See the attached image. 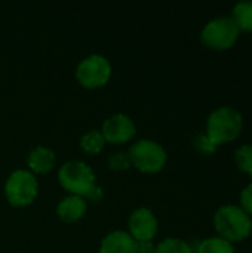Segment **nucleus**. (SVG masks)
Instances as JSON below:
<instances>
[{
  "mask_svg": "<svg viewBox=\"0 0 252 253\" xmlns=\"http://www.w3.org/2000/svg\"><path fill=\"white\" fill-rule=\"evenodd\" d=\"M244 129V116L230 105H223L211 111L206 119V136L215 145L235 141Z\"/></svg>",
  "mask_w": 252,
  "mask_h": 253,
  "instance_id": "f257e3e1",
  "label": "nucleus"
},
{
  "mask_svg": "<svg viewBox=\"0 0 252 253\" xmlns=\"http://www.w3.org/2000/svg\"><path fill=\"white\" fill-rule=\"evenodd\" d=\"M214 228L218 237L238 243L251 236L252 219L241 206L224 205L214 213Z\"/></svg>",
  "mask_w": 252,
  "mask_h": 253,
  "instance_id": "f03ea898",
  "label": "nucleus"
},
{
  "mask_svg": "<svg viewBox=\"0 0 252 253\" xmlns=\"http://www.w3.org/2000/svg\"><path fill=\"white\" fill-rule=\"evenodd\" d=\"M131 166L143 173L160 172L168 160V153L162 144L154 139L143 138L131 145L128 150Z\"/></svg>",
  "mask_w": 252,
  "mask_h": 253,
  "instance_id": "7ed1b4c3",
  "label": "nucleus"
},
{
  "mask_svg": "<svg viewBox=\"0 0 252 253\" xmlns=\"http://www.w3.org/2000/svg\"><path fill=\"white\" fill-rule=\"evenodd\" d=\"M39 194V182L28 169L13 170L4 182V196L9 205L15 208H25L31 205Z\"/></svg>",
  "mask_w": 252,
  "mask_h": 253,
  "instance_id": "20e7f679",
  "label": "nucleus"
},
{
  "mask_svg": "<svg viewBox=\"0 0 252 253\" xmlns=\"http://www.w3.org/2000/svg\"><path fill=\"white\" fill-rule=\"evenodd\" d=\"M58 182L73 196L83 197L89 188L97 184V176L92 168L82 160H68L58 170Z\"/></svg>",
  "mask_w": 252,
  "mask_h": 253,
  "instance_id": "39448f33",
  "label": "nucleus"
},
{
  "mask_svg": "<svg viewBox=\"0 0 252 253\" xmlns=\"http://www.w3.org/2000/svg\"><path fill=\"white\" fill-rule=\"evenodd\" d=\"M239 28L230 16H218L209 19L201 30V42L212 50H227L239 39Z\"/></svg>",
  "mask_w": 252,
  "mask_h": 253,
  "instance_id": "423d86ee",
  "label": "nucleus"
},
{
  "mask_svg": "<svg viewBox=\"0 0 252 253\" xmlns=\"http://www.w3.org/2000/svg\"><path fill=\"white\" fill-rule=\"evenodd\" d=\"M113 73L111 62L101 53L85 56L76 67V79L86 89H98L108 83Z\"/></svg>",
  "mask_w": 252,
  "mask_h": 253,
  "instance_id": "0eeeda50",
  "label": "nucleus"
},
{
  "mask_svg": "<svg viewBox=\"0 0 252 253\" xmlns=\"http://www.w3.org/2000/svg\"><path fill=\"white\" fill-rule=\"evenodd\" d=\"M159 230V221L149 208H137L128 218V233L135 242H153Z\"/></svg>",
  "mask_w": 252,
  "mask_h": 253,
  "instance_id": "6e6552de",
  "label": "nucleus"
},
{
  "mask_svg": "<svg viewBox=\"0 0 252 253\" xmlns=\"http://www.w3.org/2000/svg\"><path fill=\"white\" fill-rule=\"evenodd\" d=\"M135 132H137V126L134 120L125 113L111 114L102 122V127H101V133L105 142H111L116 145L125 144L129 139H132Z\"/></svg>",
  "mask_w": 252,
  "mask_h": 253,
  "instance_id": "1a4fd4ad",
  "label": "nucleus"
},
{
  "mask_svg": "<svg viewBox=\"0 0 252 253\" xmlns=\"http://www.w3.org/2000/svg\"><path fill=\"white\" fill-rule=\"evenodd\" d=\"M98 253H137V242L128 231L114 230L104 236Z\"/></svg>",
  "mask_w": 252,
  "mask_h": 253,
  "instance_id": "9d476101",
  "label": "nucleus"
},
{
  "mask_svg": "<svg viewBox=\"0 0 252 253\" xmlns=\"http://www.w3.org/2000/svg\"><path fill=\"white\" fill-rule=\"evenodd\" d=\"M88 211V202L80 196L68 194L64 199H61L56 205V216L68 224L77 222L85 216Z\"/></svg>",
  "mask_w": 252,
  "mask_h": 253,
  "instance_id": "9b49d317",
  "label": "nucleus"
},
{
  "mask_svg": "<svg viewBox=\"0 0 252 253\" xmlns=\"http://www.w3.org/2000/svg\"><path fill=\"white\" fill-rule=\"evenodd\" d=\"M56 165V154L52 148L46 145H37L30 150L27 156V166L28 170L36 173H48L50 172Z\"/></svg>",
  "mask_w": 252,
  "mask_h": 253,
  "instance_id": "f8f14e48",
  "label": "nucleus"
},
{
  "mask_svg": "<svg viewBox=\"0 0 252 253\" xmlns=\"http://www.w3.org/2000/svg\"><path fill=\"white\" fill-rule=\"evenodd\" d=\"M232 21L236 24L239 31H252V1H238L230 12Z\"/></svg>",
  "mask_w": 252,
  "mask_h": 253,
  "instance_id": "ddd939ff",
  "label": "nucleus"
},
{
  "mask_svg": "<svg viewBox=\"0 0 252 253\" xmlns=\"http://www.w3.org/2000/svg\"><path fill=\"white\" fill-rule=\"evenodd\" d=\"M80 148L88 153V154H98L102 151L104 145H105V139L101 133V130L97 129H91L86 133L82 135L80 138Z\"/></svg>",
  "mask_w": 252,
  "mask_h": 253,
  "instance_id": "4468645a",
  "label": "nucleus"
},
{
  "mask_svg": "<svg viewBox=\"0 0 252 253\" xmlns=\"http://www.w3.org/2000/svg\"><path fill=\"white\" fill-rule=\"evenodd\" d=\"M196 253H236V251L233 243L217 236L202 240L198 246Z\"/></svg>",
  "mask_w": 252,
  "mask_h": 253,
  "instance_id": "2eb2a0df",
  "label": "nucleus"
},
{
  "mask_svg": "<svg viewBox=\"0 0 252 253\" xmlns=\"http://www.w3.org/2000/svg\"><path fill=\"white\" fill-rule=\"evenodd\" d=\"M154 253H193V248L183 239L166 237L156 245Z\"/></svg>",
  "mask_w": 252,
  "mask_h": 253,
  "instance_id": "dca6fc26",
  "label": "nucleus"
},
{
  "mask_svg": "<svg viewBox=\"0 0 252 253\" xmlns=\"http://www.w3.org/2000/svg\"><path fill=\"white\" fill-rule=\"evenodd\" d=\"M235 163L239 170L252 178V144H244L235 151Z\"/></svg>",
  "mask_w": 252,
  "mask_h": 253,
  "instance_id": "f3484780",
  "label": "nucleus"
},
{
  "mask_svg": "<svg viewBox=\"0 0 252 253\" xmlns=\"http://www.w3.org/2000/svg\"><path fill=\"white\" fill-rule=\"evenodd\" d=\"M107 166L113 172H125V170H128L131 168V160H129L128 151H116V153H113L107 160Z\"/></svg>",
  "mask_w": 252,
  "mask_h": 253,
  "instance_id": "a211bd4d",
  "label": "nucleus"
},
{
  "mask_svg": "<svg viewBox=\"0 0 252 253\" xmlns=\"http://www.w3.org/2000/svg\"><path fill=\"white\" fill-rule=\"evenodd\" d=\"M239 202H241V208L252 216V182L248 184L242 191H241V196H239Z\"/></svg>",
  "mask_w": 252,
  "mask_h": 253,
  "instance_id": "6ab92c4d",
  "label": "nucleus"
},
{
  "mask_svg": "<svg viewBox=\"0 0 252 253\" xmlns=\"http://www.w3.org/2000/svg\"><path fill=\"white\" fill-rule=\"evenodd\" d=\"M83 199L86 202H91V203H98L104 199V188L97 182L89 188V191L83 196Z\"/></svg>",
  "mask_w": 252,
  "mask_h": 253,
  "instance_id": "aec40b11",
  "label": "nucleus"
},
{
  "mask_svg": "<svg viewBox=\"0 0 252 253\" xmlns=\"http://www.w3.org/2000/svg\"><path fill=\"white\" fill-rule=\"evenodd\" d=\"M196 148H198L201 153H205V154L214 153V151L217 150V147L208 139L206 135H201V136L196 139Z\"/></svg>",
  "mask_w": 252,
  "mask_h": 253,
  "instance_id": "412c9836",
  "label": "nucleus"
},
{
  "mask_svg": "<svg viewBox=\"0 0 252 253\" xmlns=\"http://www.w3.org/2000/svg\"><path fill=\"white\" fill-rule=\"evenodd\" d=\"M154 248L153 242H137V253H154Z\"/></svg>",
  "mask_w": 252,
  "mask_h": 253,
  "instance_id": "4be33fe9",
  "label": "nucleus"
},
{
  "mask_svg": "<svg viewBox=\"0 0 252 253\" xmlns=\"http://www.w3.org/2000/svg\"><path fill=\"white\" fill-rule=\"evenodd\" d=\"M251 236H252V230H251Z\"/></svg>",
  "mask_w": 252,
  "mask_h": 253,
  "instance_id": "5701e85b",
  "label": "nucleus"
}]
</instances>
